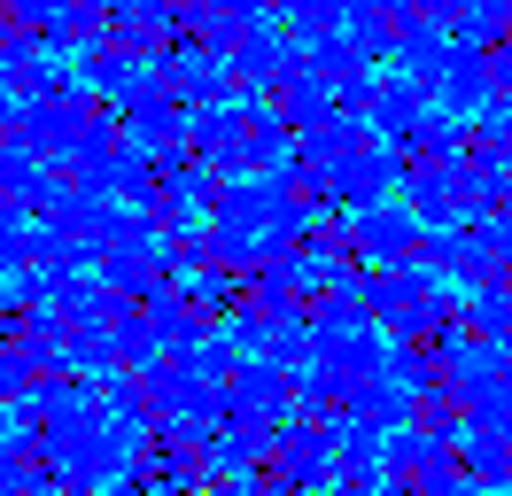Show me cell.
<instances>
[{
    "mask_svg": "<svg viewBox=\"0 0 512 496\" xmlns=\"http://www.w3.org/2000/svg\"><path fill=\"white\" fill-rule=\"evenodd\" d=\"M249 132H256V93H233V101L187 109V148L202 155L225 186H233V179H256V171H249Z\"/></svg>",
    "mask_w": 512,
    "mask_h": 496,
    "instance_id": "cell-1",
    "label": "cell"
},
{
    "mask_svg": "<svg viewBox=\"0 0 512 496\" xmlns=\"http://www.w3.org/2000/svg\"><path fill=\"white\" fill-rule=\"evenodd\" d=\"M342 233H350V248H357V264H365V272H396V264H412L419 241H427V225L412 217V202H404V194H396V202H381V210H357Z\"/></svg>",
    "mask_w": 512,
    "mask_h": 496,
    "instance_id": "cell-2",
    "label": "cell"
},
{
    "mask_svg": "<svg viewBox=\"0 0 512 496\" xmlns=\"http://www.w3.org/2000/svg\"><path fill=\"white\" fill-rule=\"evenodd\" d=\"M272 481H288L295 496H311L334 481V434L311 427V419H288L280 427V458H272Z\"/></svg>",
    "mask_w": 512,
    "mask_h": 496,
    "instance_id": "cell-3",
    "label": "cell"
},
{
    "mask_svg": "<svg viewBox=\"0 0 512 496\" xmlns=\"http://www.w3.org/2000/svg\"><path fill=\"white\" fill-rule=\"evenodd\" d=\"M272 458H280V434H264V427H225L218 442L202 450V481H210V489H233V481L272 473Z\"/></svg>",
    "mask_w": 512,
    "mask_h": 496,
    "instance_id": "cell-4",
    "label": "cell"
},
{
    "mask_svg": "<svg viewBox=\"0 0 512 496\" xmlns=\"http://www.w3.org/2000/svg\"><path fill=\"white\" fill-rule=\"evenodd\" d=\"M171 93H179L187 109H210V101H233V55H218V47H202V39H187V47H171Z\"/></svg>",
    "mask_w": 512,
    "mask_h": 496,
    "instance_id": "cell-5",
    "label": "cell"
},
{
    "mask_svg": "<svg viewBox=\"0 0 512 496\" xmlns=\"http://www.w3.org/2000/svg\"><path fill=\"white\" fill-rule=\"evenodd\" d=\"M427 109H435V93L419 86V78H404V70H381V101H373V140L404 148L419 124H427Z\"/></svg>",
    "mask_w": 512,
    "mask_h": 496,
    "instance_id": "cell-6",
    "label": "cell"
},
{
    "mask_svg": "<svg viewBox=\"0 0 512 496\" xmlns=\"http://www.w3.org/2000/svg\"><path fill=\"white\" fill-rule=\"evenodd\" d=\"M404 202L427 233H450V225H466L458 210V163H412V179H404Z\"/></svg>",
    "mask_w": 512,
    "mask_h": 496,
    "instance_id": "cell-7",
    "label": "cell"
},
{
    "mask_svg": "<svg viewBox=\"0 0 512 496\" xmlns=\"http://www.w3.org/2000/svg\"><path fill=\"white\" fill-rule=\"evenodd\" d=\"M435 101H443L450 117H466V124H474L481 109L497 101V62L474 55V47H458V55H450V70H443V86H435Z\"/></svg>",
    "mask_w": 512,
    "mask_h": 496,
    "instance_id": "cell-8",
    "label": "cell"
},
{
    "mask_svg": "<svg viewBox=\"0 0 512 496\" xmlns=\"http://www.w3.org/2000/svg\"><path fill=\"white\" fill-rule=\"evenodd\" d=\"M272 109H280V117H288V132L303 140V132H319V124H334V86H326V78L311 70V62H295L288 78L272 86Z\"/></svg>",
    "mask_w": 512,
    "mask_h": 496,
    "instance_id": "cell-9",
    "label": "cell"
},
{
    "mask_svg": "<svg viewBox=\"0 0 512 496\" xmlns=\"http://www.w3.org/2000/svg\"><path fill=\"white\" fill-rule=\"evenodd\" d=\"M412 16H419L412 0H350V24H342V31H350L357 47L388 70V62H396V31L412 24Z\"/></svg>",
    "mask_w": 512,
    "mask_h": 496,
    "instance_id": "cell-10",
    "label": "cell"
},
{
    "mask_svg": "<svg viewBox=\"0 0 512 496\" xmlns=\"http://www.w3.org/2000/svg\"><path fill=\"white\" fill-rule=\"evenodd\" d=\"M264 16H272L264 0H202V8H194V39H202V47H218V55H233L241 39L264 31Z\"/></svg>",
    "mask_w": 512,
    "mask_h": 496,
    "instance_id": "cell-11",
    "label": "cell"
},
{
    "mask_svg": "<svg viewBox=\"0 0 512 496\" xmlns=\"http://www.w3.org/2000/svg\"><path fill=\"white\" fill-rule=\"evenodd\" d=\"M140 318L156 326V341H163V349H171V357H179L187 341H202V334H210V326H202V310L187 303V287H179V279H163L156 295L140 303Z\"/></svg>",
    "mask_w": 512,
    "mask_h": 496,
    "instance_id": "cell-12",
    "label": "cell"
},
{
    "mask_svg": "<svg viewBox=\"0 0 512 496\" xmlns=\"http://www.w3.org/2000/svg\"><path fill=\"white\" fill-rule=\"evenodd\" d=\"M140 489H148V496H202L210 481H202V458H194V450L156 442V450L140 458Z\"/></svg>",
    "mask_w": 512,
    "mask_h": 496,
    "instance_id": "cell-13",
    "label": "cell"
},
{
    "mask_svg": "<svg viewBox=\"0 0 512 496\" xmlns=\"http://www.w3.org/2000/svg\"><path fill=\"white\" fill-rule=\"evenodd\" d=\"M404 148H412V163H466V155H474V124L450 117L443 101H435V109H427V124H419Z\"/></svg>",
    "mask_w": 512,
    "mask_h": 496,
    "instance_id": "cell-14",
    "label": "cell"
},
{
    "mask_svg": "<svg viewBox=\"0 0 512 496\" xmlns=\"http://www.w3.org/2000/svg\"><path fill=\"white\" fill-rule=\"evenodd\" d=\"M342 411H350V419H365V427H381V434H396V427H412V419H419V396H412V388H396V380L381 372V380H365Z\"/></svg>",
    "mask_w": 512,
    "mask_h": 496,
    "instance_id": "cell-15",
    "label": "cell"
},
{
    "mask_svg": "<svg viewBox=\"0 0 512 496\" xmlns=\"http://www.w3.org/2000/svg\"><path fill=\"white\" fill-rule=\"evenodd\" d=\"M241 365H249V357L233 349V334H225V326H210L202 341H187V349H179V372H194L202 388H233V380H241Z\"/></svg>",
    "mask_w": 512,
    "mask_h": 496,
    "instance_id": "cell-16",
    "label": "cell"
},
{
    "mask_svg": "<svg viewBox=\"0 0 512 496\" xmlns=\"http://www.w3.org/2000/svg\"><path fill=\"white\" fill-rule=\"evenodd\" d=\"M458 473L481 481V489H505V481H512V442H505V434L466 427V434H458Z\"/></svg>",
    "mask_w": 512,
    "mask_h": 496,
    "instance_id": "cell-17",
    "label": "cell"
},
{
    "mask_svg": "<svg viewBox=\"0 0 512 496\" xmlns=\"http://www.w3.org/2000/svg\"><path fill=\"white\" fill-rule=\"evenodd\" d=\"M458 47H474V55H497V47H512V0H466Z\"/></svg>",
    "mask_w": 512,
    "mask_h": 496,
    "instance_id": "cell-18",
    "label": "cell"
},
{
    "mask_svg": "<svg viewBox=\"0 0 512 496\" xmlns=\"http://www.w3.org/2000/svg\"><path fill=\"white\" fill-rule=\"evenodd\" d=\"M466 326L481 341H512V279H489V287L466 295Z\"/></svg>",
    "mask_w": 512,
    "mask_h": 496,
    "instance_id": "cell-19",
    "label": "cell"
},
{
    "mask_svg": "<svg viewBox=\"0 0 512 496\" xmlns=\"http://www.w3.org/2000/svg\"><path fill=\"white\" fill-rule=\"evenodd\" d=\"M280 16H288L295 47H311V39H334L350 24V0H280Z\"/></svg>",
    "mask_w": 512,
    "mask_h": 496,
    "instance_id": "cell-20",
    "label": "cell"
},
{
    "mask_svg": "<svg viewBox=\"0 0 512 496\" xmlns=\"http://www.w3.org/2000/svg\"><path fill=\"white\" fill-rule=\"evenodd\" d=\"M474 148H481V155H505V163H512V101H489V109L474 117Z\"/></svg>",
    "mask_w": 512,
    "mask_h": 496,
    "instance_id": "cell-21",
    "label": "cell"
},
{
    "mask_svg": "<svg viewBox=\"0 0 512 496\" xmlns=\"http://www.w3.org/2000/svg\"><path fill=\"white\" fill-rule=\"evenodd\" d=\"M474 241H481V256H489V264H497V272L512 279V210L481 217V225H474Z\"/></svg>",
    "mask_w": 512,
    "mask_h": 496,
    "instance_id": "cell-22",
    "label": "cell"
},
{
    "mask_svg": "<svg viewBox=\"0 0 512 496\" xmlns=\"http://www.w3.org/2000/svg\"><path fill=\"white\" fill-rule=\"evenodd\" d=\"M16 109H24V93H16V86H8V78H0V140L16 132Z\"/></svg>",
    "mask_w": 512,
    "mask_h": 496,
    "instance_id": "cell-23",
    "label": "cell"
},
{
    "mask_svg": "<svg viewBox=\"0 0 512 496\" xmlns=\"http://www.w3.org/2000/svg\"><path fill=\"white\" fill-rule=\"evenodd\" d=\"M365 496H419V481H404V473H381V481H373Z\"/></svg>",
    "mask_w": 512,
    "mask_h": 496,
    "instance_id": "cell-24",
    "label": "cell"
},
{
    "mask_svg": "<svg viewBox=\"0 0 512 496\" xmlns=\"http://www.w3.org/2000/svg\"><path fill=\"white\" fill-rule=\"evenodd\" d=\"M24 496H78V489H70V481H55V473H39V481H32Z\"/></svg>",
    "mask_w": 512,
    "mask_h": 496,
    "instance_id": "cell-25",
    "label": "cell"
},
{
    "mask_svg": "<svg viewBox=\"0 0 512 496\" xmlns=\"http://www.w3.org/2000/svg\"><path fill=\"white\" fill-rule=\"evenodd\" d=\"M24 427V419H16V403H0V450H8V434Z\"/></svg>",
    "mask_w": 512,
    "mask_h": 496,
    "instance_id": "cell-26",
    "label": "cell"
},
{
    "mask_svg": "<svg viewBox=\"0 0 512 496\" xmlns=\"http://www.w3.org/2000/svg\"><path fill=\"white\" fill-rule=\"evenodd\" d=\"M8 310H16V295H8V287H0V326H8Z\"/></svg>",
    "mask_w": 512,
    "mask_h": 496,
    "instance_id": "cell-27",
    "label": "cell"
}]
</instances>
